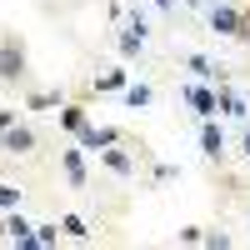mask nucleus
<instances>
[{
  "mask_svg": "<svg viewBox=\"0 0 250 250\" xmlns=\"http://www.w3.org/2000/svg\"><path fill=\"white\" fill-rule=\"evenodd\" d=\"M185 100H190V105L205 115V120H210L215 110H220V95H210V90H205V85H185Z\"/></svg>",
  "mask_w": 250,
  "mask_h": 250,
  "instance_id": "0eeeda50",
  "label": "nucleus"
},
{
  "mask_svg": "<svg viewBox=\"0 0 250 250\" xmlns=\"http://www.w3.org/2000/svg\"><path fill=\"white\" fill-rule=\"evenodd\" d=\"M115 140H125L115 125H85V130H80V145H85V150H105V145H115Z\"/></svg>",
  "mask_w": 250,
  "mask_h": 250,
  "instance_id": "39448f33",
  "label": "nucleus"
},
{
  "mask_svg": "<svg viewBox=\"0 0 250 250\" xmlns=\"http://www.w3.org/2000/svg\"><path fill=\"white\" fill-rule=\"evenodd\" d=\"M60 125H65L70 135H80L85 130V105H80V100H65V105H60Z\"/></svg>",
  "mask_w": 250,
  "mask_h": 250,
  "instance_id": "6e6552de",
  "label": "nucleus"
},
{
  "mask_svg": "<svg viewBox=\"0 0 250 250\" xmlns=\"http://www.w3.org/2000/svg\"><path fill=\"white\" fill-rule=\"evenodd\" d=\"M205 15H210V35L240 40V20H245V5H230V0H220V5H210Z\"/></svg>",
  "mask_w": 250,
  "mask_h": 250,
  "instance_id": "f03ea898",
  "label": "nucleus"
},
{
  "mask_svg": "<svg viewBox=\"0 0 250 250\" xmlns=\"http://www.w3.org/2000/svg\"><path fill=\"white\" fill-rule=\"evenodd\" d=\"M5 155L10 160L35 155V130H30V125H10V130H5Z\"/></svg>",
  "mask_w": 250,
  "mask_h": 250,
  "instance_id": "7ed1b4c3",
  "label": "nucleus"
},
{
  "mask_svg": "<svg viewBox=\"0 0 250 250\" xmlns=\"http://www.w3.org/2000/svg\"><path fill=\"white\" fill-rule=\"evenodd\" d=\"M185 5H195V10H210V5H220V0H185Z\"/></svg>",
  "mask_w": 250,
  "mask_h": 250,
  "instance_id": "f3484780",
  "label": "nucleus"
},
{
  "mask_svg": "<svg viewBox=\"0 0 250 250\" xmlns=\"http://www.w3.org/2000/svg\"><path fill=\"white\" fill-rule=\"evenodd\" d=\"M200 145H205V160H225V135H220V125H215V115L200 125Z\"/></svg>",
  "mask_w": 250,
  "mask_h": 250,
  "instance_id": "423d86ee",
  "label": "nucleus"
},
{
  "mask_svg": "<svg viewBox=\"0 0 250 250\" xmlns=\"http://www.w3.org/2000/svg\"><path fill=\"white\" fill-rule=\"evenodd\" d=\"M155 5H160V10H170V0H155Z\"/></svg>",
  "mask_w": 250,
  "mask_h": 250,
  "instance_id": "a211bd4d",
  "label": "nucleus"
},
{
  "mask_svg": "<svg viewBox=\"0 0 250 250\" xmlns=\"http://www.w3.org/2000/svg\"><path fill=\"white\" fill-rule=\"evenodd\" d=\"M185 65H190L195 75H220V70H215V65H210V60H205V55H190V60H185Z\"/></svg>",
  "mask_w": 250,
  "mask_h": 250,
  "instance_id": "f8f14e48",
  "label": "nucleus"
},
{
  "mask_svg": "<svg viewBox=\"0 0 250 250\" xmlns=\"http://www.w3.org/2000/svg\"><path fill=\"white\" fill-rule=\"evenodd\" d=\"M60 225H65V230H70L75 240H85V235H90V230H85V220H80V215H65V220H60Z\"/></svg>",
  "mask_w": 250,
  "mask_h": 250,
  "instance_id": "ddd939ff",
  "label": "nucleus"
},
{
  "mask_svg": "<svg viewBox=\"0 0 250 250\" xmlns=\"http://www.w3.org/2000/svg\"><path fill=\"white\" fill-rule=\"evenodd\" d=\"M125 85V70H105V75H95V90H120Z\"/></svg>",
  "mask_w": 250,
  "mask_h": 250,
  "instance_id": "9b49d317",
  "label": "nucleus"
},
{
  "mask_svg": "<svg viewBox=\"0 0 250 250\" xmlns=\"http://www.w3.org/2000/svg\"><path fill=\"white\" fill-rule=\"evenodd\" d=\"M100 160H105L115 175H135V155H125V150H100Z\"/></svg>",
  "mask_w": 250,
  "mask_h": 250,
  "instance_id": "1a4fd4ad",
  "label": "nucleus"
},
{
  "mask_svg": "<svg viewBox=\"0 0 250 250\" xmlns=\"http://www.w3.org/2000/svg\"><path fill=\"white\" fill-rule=\"evenodd\" d=\"M240 40L250 45V0H245V20H240Z\"/></svg>",
  "mask_w": 250,
  "mask_h": 250,
  "instance_id": "dca6fc26",
  "label": "nucleus"
},
{
  "mask_svg": "<svg viewBox=\"0 0 250 250\" xmlns=\"http://www.w3.org/2000/svg\"><path fill=\"white\" fill-rule=\"evenodd\" d=\"M60 170H65L70 190H85V185H90V175H85V160H80V150H60Z\"/></svg>",
  "mask_w": 250,
  "mask_h": 250,
  "instance_id": "20e7f679",
  "label": "nucleus"
},
{
  "mask_svg": "<svg viewBox=\"0 0 250 250\" xmlns=\"http://www.w3.org/2000/svg\"><path fill=\"white\" fill-rule=\"evenodd\" d=\"M245 155H250V130H245Z\"/></svg>",
  "mask_w": 250,
  "mask_h": 250,
  "instance_id": "6ab92c4d",
  "label": "nucleus"
},
{
  "mask_svg": "<svg viewBox=\"0 0 250 250\" xmlns=\"http://www.w3.org/2000/svg\"><path fill=\"white\" fill-rule=\"evenodd\" d=\"M55 235H60V225H40V235H35V245H50Z\"/></svg>",
  "mask_w": 250,
  "mask_h": 250,
  "instance_id": "2eb2a0df",
  "label": "nucleus"
},
{
  "mask_svg": "<svg viewBox=\"0 0 250 250\" xmlns=\"http://www.w3.org/2000/svg\"><path fill=\"white\" fill-rule=\"evenodd\" d=\"M15 200H20V190H15V185H0V205H5V210H10Z\"/></svg>",
  "mask_w": 250,
  "mask_h": 250,
  "instance_id": "4468645a",
  "label": "nucleus"
},
{
  "mask_svg": "<svg viewBox=\"0 0 250 250\" xmlns=\"http://www.w3.org/2000/svg\"><path fill=\"white\" fill-rule=\"evenodd\" d=\"M5 240H15V245H35V235H30V225L20 220V215H10V220H5Z\"/></svg>",
  "mask_w": 250,
  "mask_h": 250,
  "instance_id": "9d476101",
  "label": "nucleus"
},
{
  "mask_svg": "<svg viewBox=\"0 0 250 250\" xmlns=\"http://www.w3.org/2000/svg\"><path fill=\"white\" fill-rule=\"evenodd\" d=\"M0 85H5V90L25 85V40H20L15 30L0 35Z\"/></svg>",
  "mask_w": 250,
  "mask_h": 250,
  "instance_id": "f257e3e1",
  "label": "nucleus"
}]
</instances>
